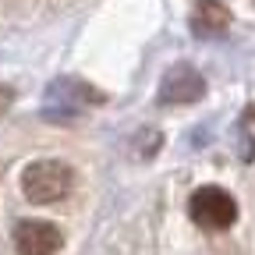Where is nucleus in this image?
<instances>
[{
  "mask_svg": "<svg viewBox=\"0 0 255 255\" xmlns=\"http://www.w3.org/2000/svg\"><path fill=\"white\" fill-rule=\"evenodd\" d=\"M11 103H14V92H11L7 85H0V114H4V110H7Z\"/></svg>",
  "mask_w": 255,
  "mask_h": 255,
  "instance_id": "nucleus-6",
  "label": "nucleus"
},
{
  "mask_svg": "<svg viewBox=\"0 0 255 255\" xmlns=\"http://www.w3.org/2000/svg\"><path fill=\"white\" fill-rule=\"evenodd\" d=\"M231 14L223 4H216V0H199V11H195V28H199V36L202 32H220V28H227Z\"/></svg>",
  "mask_w": 255,
  "mask_h": 255,
  "instance_id": "nucleus-5",
  "label": "nucleus"
},
{
  "mask_svg": "<svg viewBox=\"0 0 255 255\" xmlns=\"http://www.w3.org/2000/svg\"><path fill=\"white\" fill-rule=\"evenodd\" d=\"M18 255H53L60 248V227L46 220H21L14 227Z\"/></svg>",
  "mask_w": 255,
  "mask_h": 255,
  "instance_id": "nucleus-3",
  "label": "nucleus"
},
{
  "mask_svg": "<svg viewBox=\"0 0 255 255\" xmlns=\"http://www.w3.org/2000/svg\"><path fill=\"white\" fill-rule=\"evenodd\" d=\"M202 92H206L202 75H195L191 68H177V71H170V75H167L159 100H163V103H191V100H199Z\"/></svg>",
  "mask_w": 255,
  "mask_h": 255,
  "instance_id": "nucleus-4",
  "label": "nucleus"
},
{
  "mask_svg": "<svg viewBox=\"0 0 255 255\" xmlns=\"http://www.w3.org/2000/svg\"><path fill=\"white\" fill-rule=\"evenodd\" d=\"M71 188H75V174L60 159H36L21 170V191L36 206H53L60 199H68Z\"/></svg>",
  "mask_w": 255,
  "mask_h": 255,
  "instance_id": "nucleus-1",
  "label": "nucleus"
},
{
  "mask_svg": "<svg viewBox=\"0 0 255 255\" xmlns=\"http://www.w3.org/2000/svg\"><path fill=\"white\" fill-rule=\"evenodd\" d=\"M188 216L199 223L202 231H227L238 220V202L231 191H223L220 184H206L188 199Z\"/></svg>",
  "mask_w": 255,
  "mask_h": 255,
  "instance_id": "nucleus-2",
  "label": "nucleus"
}]
</instances>
